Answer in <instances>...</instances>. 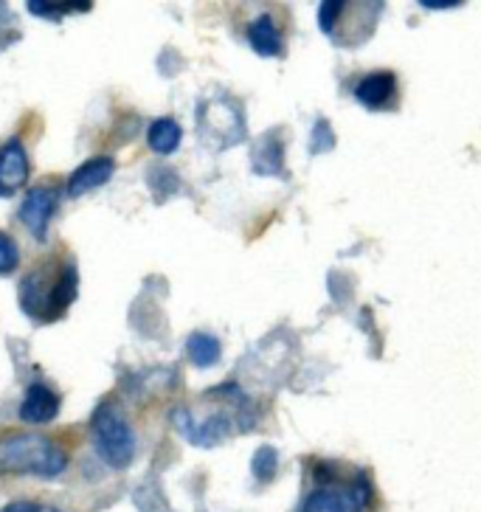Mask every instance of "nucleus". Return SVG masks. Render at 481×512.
<instances>
[{"instance_id":"nucleus-1","label":"nucleus","mask_w":481,"mask_h":512,"mask_svg":"<svg viewBox=\"0 0 481 512\" xmlns=\"http://www.w3.org/2000/svg\"><path fill=\"white\" fill-rule=\"evenodd\" d=\"M76 290L79 273L74 262L65 256H48L20 279L17 304L31 321L51 324L65 316V310L74 304Z\"/></svg>"},{"instance_id":"nucleus-2","label":"nucleus","mask_w":481,"mask_h":512,"mask_svg":"<svg viewBox=\"0 0 481 512\" xmlns=\"http://www.w3.org/2000/svg\"><path fill=\"white\" fill-rule=\"evenodd\" d=\"M68 467V453L43 434H3L0 437V476L60 479Z\"/></svg>"},{"instance_id":"nucleus-3","label":"nucleus","mask_w":481,"mask_h":512,"mask_svg":"<svg viewBox=\"0 0 481 512\" xmlns=\"http://www.w3.org/2000/svg\"><path fill=\"white\" fill-rule=\"evenodd\" d=\"M91 428L93 445H96V453L102 456V462L113 470L130 467L133 456H136V437L119 411L113 406H102L93 414Z\"/></svg>"},{"instance_id":"nucleus-4","label":"nucleus","mask_w":481,"mask_h":512,"mask_svg":"<svg viewBox=\"0 0 481 512\" xmlns=\"http://www.w3.org/2000/svg\"><path fill=\"white\" fill-rule=\"evenodd\" d=\"M366 504H369V484L358 479L352 487L344 484L318 487L304 498L301 512H363Z\"/></svg>"},{"instance_id":"nucleus-5","label":"nucleus","mask_w":481,"mask_h":512,"mask_svg":"<svg viewBox=\"0 0 481 512\" xmlns=\"http://www.w3.org/2000/svg\"><path fill=\"white\" fill-rule=\"evenodd\" d=\"M172 422H175V428L181 431L183 437L189 439L192 445H197V448H214V445H220V442L228 437V431H231V420L223 417V414H214L209 420L195 422L189 408H175Z\"/></svg>"},{"instance_id":"nucleus-6","label":"nucleus","mask_w":481,"mask_h":512,"mask_svg":"<svg viewBox=\"0 0 481 512\" xmlns=\"http://www.w3.org/2000/svg\"><path fill=\"white\" fill-rule=\"evenodd\" d=\"M54 211H57V192L51 186H37V189H31L29 195L23 197V203H20V220L26 223V228H29L37 240H43L48 231V223L54 217Z\"/></svg>"},{"instance_id":"nucleus-7","label":"nucleus","mask_w":481,"mask_h":512,"mask_svg":"<svg viewBox=\"0 0 481 512\" xmlns=\"http://www.w3.org/2000/svg\"><path fill=\"white\" fill-rule=\"evenodd\" d=\"M29 181V155L26 147L12 138L0 147V197L15 195L23 183Z\"/></svg>"},{"instance_id":"nucleus-8","label":"nucleus","mask_w":481,"mask_h":512,"mask_svg":"<svg viewBox=\"0 0 481 512\" xmlns=\"http://www.w3.org/2000/svg\"><path fill=\"white\" fill-rule=\"evenodd\" d=\"M113 172H116V161H113V158H107V155L91 158V161H85V164L79 166L74 175L68 178L65 192H68V197L88 195L93 189L105 186V183L113 178Z\"/></svg>"},{"instance_id":"nucleus-9","label":"nucleus","mask_w":481,"mask_h":512,"mask_svg":"<svg viewBox=\"0 0 481 512\" xmlns=\"http://www.w3.org/2000/svg\"><path fill=\"white\" fill-rule=\"evenodd\" d=\"M60 414V397L48 389L46 383H31L20 406V420L31 425H46Z\"/></svg>"},{"instance_id":"nucleus-10","label":"nucleus","mask_w":481,"mask_h":512,"mask_svg":"<svg viewBox=\"0 0 481 512\" xmlns=\"http://www.w3.org/2000/svg\"><path fill=\"white\" fill-rule=\"evenodd\" d=\"M394 91H397V79L391 71H377V74L363 76L355 88V99L361 102L363 107L369 110H383V107L391 105L394 99Z\"/></svg>"},{"instance_id":"nucleus-11","label":"nucleus","mask_w":481,"mask_h":512,"mask_svg":"<svg viewBox=\"0 0 481 512\" xmlns=\"http://www.w3.org/2000/svg\"><path fill=\"white\" fill-rule=\"evenodd\" d=\"M248 43L254 48L259 57H279L285 48H282V34L276 29L273 17L262 15L256 17L254 23L248 26Z\"/></svg>"},{"instance_id":"nucleus-12","label":"nucleus","mask_w":481,"mask_h":512,"mask_svg":"<svg viewBox=\"0 0 481 512\" xmlns=\"http://www.w3.org/2000/svg\"><path fill=\"white\" fill-rule=\"evenodd\" d=\"M183 130L181 124L175 119H155L147 130V144L158 155H172V152L181 147Z\"/></svg>"},{"instance_id":"nucleus-13","label":"nucleus","mask_w":481,"mask_h":512,"mask_svg":"<svg viewBox=\"0 0 481 512\" xmlns=\"http://www.w3.org/2000/svg\"><path fill=\"white\" fill-rule=\"evenodd\" d=\"M220 352H223L220 341L209 332H192L189 341H186V355L200 369H209V366L220 361Z\"/></svg>"},{"instance_id":"nucleus-14","label":"nucleus","mask_w":481,"mask_h":512,"mask_svg":"<svg viewBox=\"0 0 481 512\" xmlns=\"http://www.w3.org/2000/svg\"><path fill=\"white\" fill-rule=\"evenodd\" d=\"M276 467H279V456L273 448H259L254 456V473L259 482H271L273 473H276Z\"/></svg>"},{"instance_id":"nucleus-15","label":"nucleus","mask_w":481,"mask_h":512,"mask_svg":"<svg viewBox=\"0 0 481 512\" xmlns=\"http://www.w3.org/2000/svg\"><path fill=\"white\" fill-rule=\"evenodd\" d=\"M17 265H20V251H17L15 240L0 231V276L12 273Z\"/></svg>"},{"instance_id":"nucleus-16","label":"nucleus","mask_w":481,"mask_h":512,"mask_svg":"<svg viewBox=\"0 0 481 512\" xmlns=\"http://www.w3.org/2000/svg\"><path fill=\"white\" fill-rule=\"evenodd\" d=\"M276 155L282 158V147H279V141L276 138H268L259 150L254 152V169L256 172H262L265 169V161H273V169L279 172V166H282V161H276Z\"/></svg>"},{"instance_id":"nucleus-17","label":"nucleus","mask_w":481,"mask_h":512,"mask_svg":"<svg viewBox=\"0 0 481 512\" xmlns=\"http://www.w3.org/2000/svg\"><path fill=\"white\" fill-rule=\"evenodd\" d=\"M341 12H344V0H330V3H324V6L318 9V26H321L324 34H332Z\"/></svg>"},{"instance_id":"nucleus-18","label":"nucleus","mask_w":481,"mask_h":512,"mask_svg":"<svg viewBox=\"0 0 481 512\" xmlns=\"http://www.w3.org/2000/svg\"><path fill=\"white\" fill-rule=\"evenodd\" d=\"M0 512H60L51 504H40V501H12L6 504Z\"/></svg>"},{"instance_id":"nucleus-19","label":"nucleus","mask_w":481,"mask_h":512,"mask_svg":"<svg viewBox=\"0 0 481 512\" xmlns=\"http://www.w3.org/2000/svg\"><path fill=\"white\" fill-rule=\"evenodd\" d=\"M29 12L37 17H51V20H57V17L71 15V12H82V9H68V6H37V3H29Z\"/></svg>"}]
</instances>
